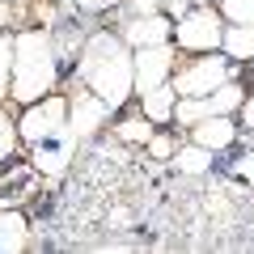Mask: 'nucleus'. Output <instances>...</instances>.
I'll list each match as a JSON object with an SVG mask.
<instances>
[{
  "mask_svg": "<svg viewBox=\"0 0 254 254\" xmlns=\"http://www.w3.org/2000/svg\"><path fill=\"white\" fill-rule=\"evenodd\" d=\"M76 81L89 93H98L110 110H123L127 98H136V89H131V47L123 43L119 30H93L81 43Z\"/></svg>",
  "mask_w": 254,
  "mask_h": 254,
  "instance_id": "1",
  "label": "nucleus"
},
{
  "mask_svg": "<svg viewBox=\"0 0 254 254\" xmlns=\"http://www.w3.org/2000/svg\"><path fill=\"white\" fill-rule=\"evenodd\" d=\"M60 85V60L55 38L47 26H30L13 34V72H9V98L13 102H38Z\"/></svg>",
  "mask_w": 254,
  "mask_h": 254,
  "instance_id": "2",
  "label": "nucleus"
},
{
  "mask_svg": "<svg viewBox=\"0 0 254 254\" xmlns=\"http://www.w3.org/2000/svg\"><path fill=\"white\" fill-rule=\"evenodd\" d=\"M233 76H242V72H237V64L229 60L225 51H199L195 60H187V64L174 68L170 85H174L178 98H203V93L220 89V85L233 81Z\"/></svg>",
  "mask_w": 254,
  "mask_h": 254,
  "instance_id": "3",
  "label": "nucleus"
},
{
  "mask_svg": "<svg viewBox=\"0 0 254 254\" xmlns=\"http://www.w3.org/2000/svg\"><path fill=\"white\" fill-rule=\"evenodd\" d=\"M220 34H225V17H220L216 4H190L174 21L170 43L187 55H199V51H220Z\"/></svg>",
  "mask_w": 254,
  "mask_h": 254,
  "instance_id": "4",
  "label": "nucleus"
},
{
  "mask_svg": "<svg viewBox=\"0 0 254 254\" xmlns=\"http://www.w3.org/2000/svg\"><path fill=\"white\" fill-rule=\"evenodd\" d=\"M60 131H68V93H47V98L38 102H26L21 106V119H17V136L21 144H38V140H51L60 136Z\"/></svg>",
  "mask_w": 254,
  "mask_h": 254,
  "instance_id": "5",
  "label": "nucleus"
},
{
  "mask_svg": "<svg viewBox=\"0 0 254 254\" xmlns=\"http://www.w3.org/2000/svg\"><path fill=\"white\" fill-rule=\"evenodd\" d=\"M178 68V47L174 43H153V47H131V89L144 93L165 85Z\"/></svg>",
  "mask_w": 254,
  "mask_h": 254,
  "instance_id": "6",
  "label": "nucleus"
},
{
  "mask_svg": "<svg viewBox=\"0 0 254 254\" xmlns=\"http://www.w3.org/2000/svg\"><path fill=\"white\" fill-rule=\"evenodd\" d=\"M76 144L81 140L72 136V127L51 136V140H38V144H30V165L38 170V178H64L72 157H76Z\"/></svg>",
  "mask_w": 254,
  "mask_h": 254,
  "instance_id": "7",
  "label": "nucleus"
},
{
  "mask_svg": "<svg viewBox=\"0 0 254 254\" xmlns=\"http://www.w3.org/2000/svg\"><path fill=\"white\" fill-rule=\"evenodd\" d=\"M110 115H115V110H110L98 93H89V89H72L68 93V127H72L76 140H93L102 127H106Z\"/></svg>",
  "mask_w": 254,
  "mask_h": 254,
  "instance_id": "8",
  "label": "nucleus"
},
{
  "mask_svg": "<svg viewBox=\"0 0 254 254\" xmlns=\"http://www.w3.org/2000/svg\"><path fill=\"white\" fill-rule=\"evenodd\" d=\"M190 140L203 148H212V153H229V148L242 140V123H237V115H203L199 123L187 127Z\"/></svg>",
  "mask_w": 254,
  "mask_h": 254,
  "instance_id": "9",
  "label": "nucleus"
},
{
  "mask_svg": "<svg viewBox=\"0 0 254 254\" xmlns=\"http://www.w3.org/2000/svg\"><path fill=\"white\" fill-rule=\"evenodd\" d=\"M119 34H123V43H127V47L170 43V34H174V17H165V13H140V17H123Z\"/></svg>",
  "mask_w": 254,
  "mask_h": 254,
  "instance_id": "10",
  "label": "nucleus"
},
{
  "mask_svg": "<svg viewBox=\"0 0 254 254\" xmlns=\"http://www.w3.org/2000/svg\"><path fill=\"white\" fill-rule=\"evenodd\" d=\"M212 161H216V153L203 148V144H195V140H190V144H178L174 157H170V165L182 174V178H203V174L212 170Z\"/></svg>",
  "mask_w": 254,
  "mask_h": 254,
  "instance_id": "11",
  "label": "nucleus"
},
{
  "mask_svg": "<svg viewBox=\"0 0 254 254\" xmlns=\"http://www.w3.org/2000/svg\"><path fill=\"white\" fill-rule=\"evenodd\" d=\"M140 98V115L144 119H153L157 127H165L174 119V102H178V93H174V85L165 81V85H157V89H144V93H136Z\"/></svg>",
  "mask_w": 254,
  "mask_h": 254,
  "instance_id": "12",
  "label": "nucleus"
},
{
  "mask_svg": "<svg viewBox=\"0 0 254 254\" xmlns=\"http://www.w3.org/2000/svg\"><path fill=\"white\" fill-rule=\"evenodd\" d=\"M30 246V220L21 216V208H0V254H17Z\"/></svg>",
  "mask_w": 254,
  "mask_h": 254,
  "instance_id": "13",
  "label": "nucleus"
},
{
  "mask_svg": "<svg viewBox=\"0 0 254 254\" xmlns=\"http://www.w3.org/2000/svg\"><path fill=\"white\" fill-rule=\"evenodd\" d=\"M220 51H225L233 64H250L254 60V26H225Z\"/></svg>",
  "mask_w": 254,
  "mask_h": 254,
  "instance_id": "14",
  "label": "nucleus"
},
{
  "mask_svg": "<svg viewBox=\"0 0 254 254\" xmlns=\"http://www.w3.org/2000/svg\"><path fill=\"white\" fill-rule=\"evenodd\" d=\"M153 131H157L153 119H144V115H127V119H119L115 140H119V144H148V136H153Z\"/></svg>",
  "mask_w": 254,
  "mask_h": 254,
  "instance_id": "15",
  "label": "nucleus"
},
{
  "mask_svg": "<svg viewBox=\"0 0 254 254\" xmlns=\"http://www.w3.org/2000/svg\"><path fill=\"white\" fill-rule=\"evenodd\" d=\"M225 26H254V0H216Z\"/></svg>",
  "mask_w": 254,
  "mask_h": 254,
  "instance_id": "16",
  "label": "nucleus"
},
{
  "mask_svg": "<svg viewBox=\"0 0 254 254\" xmlns=\"http://www.w3.org/2000/svg\"><path fill=\"white\" fill-rule=\"evenodd\" d=\"M233 148H237V144H233ZM229 174H233L237 182H246V187H254V148H250V144L233 153V161H229Z\"/></svg>",
  "mask_w": 254,
  "mask_h": 254,
  "instance_id": "17",
  "label": "nucleus"
},
{
  "mask_svg": "<svg viewBox=\"0 0 254 254\" xmlns=\"http://www.w3.org/2000/svg\"><path fill=\"white\" fill-rule=\"evenodd\" d=\"M9 72H13V34L0 30V102L9 98Z\"/></svg>",
  "mask_w": 254,
  "mask_h": 254,
  "instance_id": "18",
  "label": "nucleus"
},
{
  "mask_svg": "<svg viewBox=\"0 0 254 254\" xmlns=\"http://www.w3.org/2000/svg\"><path fill=\"white\" fill-rule=\"evenodd\" d=\"M17 148H21L17 123H9V119L0 115V165H4V161H13V157H17Z\"/></svg>",
  "mask_w": 254,
  "mask_h": 254,
  "instance_id": "19",
  "label": "nucleus"
},
{
  "mask_svg": "<svg viewBox=\"0 0 254 254\" xmlns=\"http://www.w3.org/2000/svg\"><path fill=\"white\" fill-rule=\"evenodd\" d=\"M144 148H148V157H153V161H170V157H174V148H178V140H174L170 131H153Z\"/></svg>",
  "mask_w": 254,
  "mask_h": 254,
  "instance_id": "20",
  "label": "nucleus"
},
{
  "mask_svg": "<svg viewBox=\"0 0 254 254\" xmlns=\"http://www.w3.org/2000/svg\"><path fill=\"white\" fill-rule=\"evenodd\" d=\"M140 13H161V0H123V17H140Z\"/></svg>",
  "mask_w": 254,
  "mask_h": 254,
  "instance_id": "21",
  "label": "nucleus"
},
{
  "mask_svg": "<svg viewBox=\"0 0 254 254\" xmlns=\"http://www.w3.org/2000/svg\"><path fill=\"white\" fill-rule=\"evenodd\" d=\"M237 123L246 127V136H254V93L242 98V106H237Z\"/></svg>",
  "mask_w": 254,
  "mask_h": 254,
  "instance_id": "22",
  "label": "nucleus"
},
{
  "mask_svg": "<svg viewBox=\"0 0 254 254\" xmlns=\"http://www.w3.org/2000/svg\"><path fill=\"white\" fill-rule=\"evenodd\" d=\"M123 0H76V9L81 13H110V9H119Z\"/></svg>",
  "mask_w": 254,
  "mask_h": 254,
  "instance_id": "23",
  "label": "nucleus"
},
{
  "mask_svg": "<svg viewBox=\"0 0 254 254\" xmlns=\"http://www.w3.org/2000/svg\"><path fill=\"white\" fill-rule=\"evenodd\" d=\"M187 9H190V0H161V13H165V17H174V21H178Z\"/></svg>",
  "mask_w": 254,
  "mask_h": 254,
  "instance_id": "24",
  "label": "nucleus"
},
{
  "mask_svg": "<svg viewBox=\"0 0 254 254\" xmlns=\"http://www.w3.org/2000/svg\"><path fill=\"white\" fill-rule=\"evenodd\" d=\"M190 4H216V0H190Z\"/></svg>",
  "mask_w": 254,
  "mask_h": 254,
  "instance_id": "25",
  "label": "nucleus"
}]
</instances>
